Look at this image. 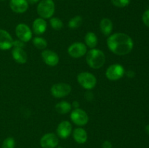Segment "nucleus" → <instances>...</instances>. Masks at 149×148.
Wrapping results in <instances>:
<instances>
[{"instance_id": "1", "label": "nucleus", "mask_w": 149, "mask_h": 148, "mask_svg": "<svg viewBox=\"0 0 149 148\" xmlns=\"http://www.w3.org/2000/svg\"><path fill=\"white\" fill-rule=\"evenodd\" d=\"M109 49L117 55H126L133 48V41L130 36L124 33H116L107 39Z\"/></svg>"}, {"instance_id": "4", "label": "nucleus", "mask_w": 149, "mask_h": 148, "mask_svg": "<svg viewBox=\"0 0 149 148\" xmlns=\"http://www.w3.org/2000/svg\"><path fill=\"white\" fill-rule=\"evenodd\" d=\"M77 81L80 86L85 89H92L97 84V79L95 76L91 73L82 72L80 73L77 76Z\"/></svg>"}, {"instance_id": "28", "label": "nucleus", "mask_w": 149, "mask_h": 148, "mask_svg": "<svg viewBox=\"0 0 149 148\" xmlns=\"http://www.w3.org/2000/svg\"><path fill=\"white\" fill-rule=\"evenodd\" d=\"M103 148H112V145L109 141H105L102 145Z\"/></svg>"}, {"instance_id": "17", "label": "nucleus", "mask_w": 149, "mask_h": 148, "mask_svg": "<svg viewBox=\"0 0 149 148\" xmlns=\"http://www.w3.org/2000/svg\"><path fill=\"white\" fill-rule=\"evenodd\" d=\"M74 139L78 144H84L87 140V131L82 128H77L73 131Z\"/></svg>"}, {"instance_id": "12", "label": "nucleus", "mask_w": 149, "mask_h": 148, "mask_svg": "<svg viewBox=\"0 0 149 148\" xmlns=\"http://www.w3.org/2000/svg\"><path fill=\"white\" fill-rule=\"evenodd\" d=\"M13 39L11 35L4 29H0V49L7 50L13 47Z\"/></svg>"}, {"instance_id": "15", "label": "nucleus", "mask_w": 149, "mask_h": 148, "mask_svg": "<svg viewBox=\"0 0 149 148\" xmlns=\"http://www.w3.org/2000/svg\"><path fill=\"white\" fill-rule=\"evenodd\" d=\"M12 55L15 61L19 64L26 63L28 59L27 54L23 48L14 47L12 51Z\"/></svg>"}, {"instance_id": "33", "label": "nucleus", "mask_w": 149, "mask_h": 148, "mask_svg": "<svg viewBox=\"0 0 149 148\" xmlns=\"http://www.w3.org/2000/svg\"><path fill=\"white\" fill-rule=\"evenodd\" d=\"M57 148H63V147H57Z\"/></svg>"}, {"instance_id": "18", "label": "nucleus", "mask_w": 149, "mask_h": 148, "mask_svg": "<svg viewBox=\"0 0 149 148\" xmlns=\"http://www.w3.org/2000/svg\"><path fill=\"white\" fill-rule=\"evenodd\" d=\"M100 28L105 36H109L113 30V23L109 18L102 19L100 23Z\"/></svg>"}, {"instance_id": "9", "label": "nucleus", "mask_w": 149, "mask_h": 148, "mask_svg": "<svg viewBox=\"0 0 149 148\" xmlns=\"http://www.w3.org/2000/svg\"><path fill=\"white\" fill-rule=\"evenodd\" d=\"M68 53L74 58H79L87 53V46L81 42H75L68 48Z\"/></svg>"}, {"instance_id": "30", "label": "nucleus", "mask_w": 149, "mask_h": 148, "mask_svg": "<svg viewBox=\"0 0 149 148\" xmlns=\"http://www.w3.org/2000/svg\"><path fill=\"white\" fill-rule=\"evenodd\" d=\"M71 106L74 107V108H75V109L79 108V103H78V102H77V101H74V102H73L72 105H71Z\"/></svg>"}, {"instance_id": "10", "label": "nucleus", "mask_w": 149, "mask_h": 148, "mask_svg": "<svg viewBox=\"0 0 149 148\" xmlns=\"http://www.w3.org/2000/svg\"><path fill=\"white\" fill-rule=\"evenodd\" d=\"M58 143V136L53 133H46L40 139V145L42 148H55Z\"/></svg>"}, {"instance_id": "19", "label": "nucleus", "mask_w": 149, "mask_h": 148, "mask_svg": "<svg viewBox=\"0 0 149 148\" xmlns=\"http://www.w3.org/2000/svg\"><path fill=\"white\" fill-rule=\"evenodd\" d=\"M71 104L66 101H62L55 105V110L59 114H66L71 110Z\"/></svg>"}, {"instance_id": "25", "label": "nucleus", "mask_w": 149, "mask_h": 148, "mask_svg": "<svg viewBox=\"0 0 149 148\" xmlns=\"http://www.w3.org/2000/svg\"><path fill=\"white\" fill-rule=\"evenodd\" d=\"M130 0H111V3L113 6L119 8H123L129 5Z\"/></svg>"}, {"instance_id": "20", "label": "nucleus", "mask_w": 149, "mask_h": 148, "mask_svg": "<svg viewBox=\"0 0 149 148\" xmlns=\"http://www.w3.org/2000/svg\"><path fill=\"white\" fill-rule=\"evenodd\" d=\"M84 41H85L86 45H87V46L91 49H94L97 46V38L95 33H94L93 32H88L85 35Z\"/></svg>"}, {"instance_id": "8", "label": "nucleus", "mask_w": 149, "mask_h": 148, "mask_svg": "<svg viewBox=\"0 0 149 148\" xmlns=\"http://www.w3.org/2000/svg\"><path fill=\"white\" fill-rule=\"evenodd\" d=\"M15 33L19 40L23 42L29 41L32 39V31L24 23H20L15 28Z\"/></svg>"}, {"instance_id": "26", "label": "nucleus", "mask_w": 149, "mask_h": 148, "mask_svg": "<svg viewBox=\"0 0 149 148\" xmlns=\"http://www.w3.org/2000/svg\"><path fill=\"white\" fill-rule=\"evenodd\" d=\"M143 21L144 24L149 28V10H146L145 12L143 15Z\"/></svg>"}, {"instance_id": "6", "label": "nucleus", "mask_w": 149, "mask_h": 148, "mask_svg": "<svg viewBox=\"0 0 149 148\" xmlns=\"http://www.w3.org/2000/svg\"><path fill=\"white\" fill-rule=\"evenodd\" d=\"M125 74V69L119 64H113L109 66L106 71V78L110 81H118Z\"/></svg>"}, {"instance_id": "23", "label": "nucleus", "mask_w": 149, "mask_h": 148, "mask_svg": "<svg viewBox=\"0 0 149 148\" xmlns=\"http://www.w3.org/2000/svg\"><path fill=\"white\" fill-rule=\"evenodd\" d=\"M49 23H50V26H52V28L56 30H61L63 26L62 20L58 17H51Z\"/></svg>"}, {"instance_id": "27", "label": "nucleus", "mask_w": 149, "mask_h": 148, "mask_svg": "<svg viewBox=\"0 0 149 148\" xmlns=\"http://www.w3.org/2000/svg\"><path fill=\"white\" fill-rule=\"evenodd\" d=\"M25 42L22 41L20 40H16V41H13V47H19V48H24L25 46Z\"/></svg>"}, {"instance_id": "29", "label": "nucleus", "mask_w": 149, "mask_h": 148, "mask_svg": "<svg viewBox=\"0 0 149 148\" xmlns=\"http://www.w3.org/2000/svg\"><path fill=\"white\" fill-rule=\"evenodd\" d=\"M39 1V0H27L28 3H29V4H36V3H37Z\"/></svg>"}, {"instance_id": "11", "label": "nucleus", "mask_w": 149, "mask_h": 148, "mask_svg": "<svg viewBox=\"0 0 149 148\" xmlns=\"http://www.w3.org/2000/svg\"><path fill=\"white\" fill-rule=\"evenodd\" d=\"M42 57L45 63L49 66H55L59 62L58 54L49 49H45L42 52Z\"/></svg>"}, {"instance_id": "5", "label": "nucleus", "mask_w": 149, "mask_h": 148, "mask_svg": "<svg viewBox=\"0 0 149 148\" xmlns=\"http://www.w3.org/2000/svg\"><path fill=\"white\" fill-rule=\"evenodd\" d=\"M51 94L56 98H62L68 95L71 91V87L66 83H58L51 87Z\"/></svg>"}, {"instance_id": "16", "label": "nucleus", "mask_w": 149, "mask_h": 148, "mask_svg": "<svg viewBox=\"0 0 149 148\" xmlns=\"http://www.w3.org/2000/svg\"><path fill=\"white\" fill-rule=\"evenodd\" d=\"M33 30L36 34L41 35L45 33L47 30V22L45 21V19L39 17L36 18L33 21Z\"/></svg>"}, {"instance_id": "32", "label": "nucleus", "mask_w": 149, "mask_h": 148, "mask_svg": "<svg viewBox=\"0 0 149 148\" xmlns=\"http://www.w3.org/2000/svg\"><path fill=\"white\" fill-rule=\"evenodd\" d=\"M146 133L149 134V124L147 125L146 127Z\"/></svg>"}, {"instance_id": "3", "label": "nucleus", "mask_w": 149, "mask_h": 148, "mask_svg": "<svg viewBox=\"0 0 149 148\" xmlns=\"http://www.w3.org/2000/svg\"><path fill=\"white\" fill-rule=\"evenodd\" d=\"M37 13L42 18H50L55 13V6L52 0H42L37 6Z\"/></svg>"}, {"instance_id": "14", "label": "nucleus", "mask_w": 149, "mask_h": 148, "mask_svg": "<svg viewBox=\"0 0 149 148\" xmlns=\"http://www.w3.org/2000/svg\"><path fill=\"white\" fill-rule=\"evenodd\" d=\"M10 7L14 12L23 13L29 8V3L27 0H10Z\"/></svg>"}, {"instance_id": "2", "label": "nucleus", "mask_w": 149, "mask_h": 148, "mask_svg": "<svg viewBox=\"0 0 149 148\" xmlns=\"http://www.w3.org/2000/svg\"><path fill=\"white\" fill-rule=\"evenodd\" d=\"M86 60L89 66L93 69H99L105 63L106 57L100 49H92L89 51L86 56Z\"/></svg>"}, {"instance_id": "7", "label": "nucleus", "mask_w": 149, "mask_h": 148, "mask_svg": "<svg viewBox=\"0 0 149 148\" xmlns=\"http://www.w3.org/2000/svg\"><path fill=\"white\" fill-rule=\"evenodd\" d=\"M71 119L74 124L81 126L88 123L89 117L85 111L80 108H77L71 112Z\"/></svg>"}, {"instance_id": "22", "label": "nucleus", "mask_w": 149, "mask_h": 148, "mask_svg": "<svg viewBox=\"0 0 149 148\" xmlns=\"http://www.w3.org/2000/svg\"><path fill=\"white\" fill-rule=\"evenodd\" d=\"M33 44L39 49H45L47 46V42L42 37L33 38Z\"/></svg>"}, {"instance_id": "13", "label": "nucleus", "mask_w": 149, "mask_h": 148, "mask_svg": "<svg viewBox=\"0 0 149 148\" xmlns=\"http://www.w3.org/2000/svg\"><path fill=\"white\" fill-rule=\"evenodd\" d=\"M57 134L61 139H67L72 132V126L68 121H62L59 123L56 129Z\"/></svg>"}, {"instance_id": "31", "label": "nucleus", "mask_w": 149, "mask_h": 148, "mask_svg": "<svg viewBox=\"0 0 149 148\" xmlns=\"http://www.w3.org/2000/svg\"><path fill=\"white\" fill-rule=\"evenodd\" d=\"M134 75H135V73H134V72H132V71H130L127 72V76L130 77V78H132Z\"/></svg>"}, {"instance_id": "34", "label": "nucleus", "mask_w": 149, "mask_h": 148, "mask_svg": "<svg viewBox=\"0 0 149 148\" xmlns=\"http://www.w3.org/2000/svg\"><path fill=\"white\" fill-rule=\"evenodd\" d=\"M0 1H4V0H0Z\"/></svg>"}, {"instance_id": "21", "label": "nucleus", "mask_w": 149, "mask_h": 148, "mask_svg": "<svg viewBox=\"0 0 149 148\" xmlns=\"http://www.w3.org/2000/svg\"><path fill=\"white\" fill-rule=\"evenodd\" d=\"M83 19L81 16H75L73 18H71L70 20V21L68 22V26H69L72 29H76L78 28L79 26H81V25L82 24Z\"/></svg>"}, {"instance_id": "24", "label": "nucleus", "mask_w": 149, "mask_h": 148, "mask_svg": "<svg viewBox=\"0 0 149 148\" xmlns=\"http://www.w3.org/2000/svg\"><path fill=\"white\" fill-rule=\"evenodd\" d=\"M15 141L13 137H7L3 141L1 148H15Z\"/></svg>"}]
</instances>
